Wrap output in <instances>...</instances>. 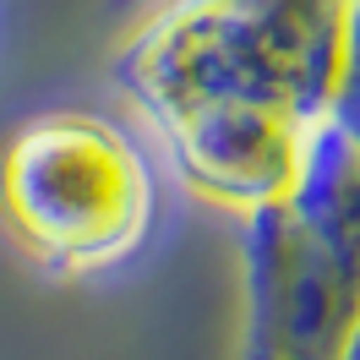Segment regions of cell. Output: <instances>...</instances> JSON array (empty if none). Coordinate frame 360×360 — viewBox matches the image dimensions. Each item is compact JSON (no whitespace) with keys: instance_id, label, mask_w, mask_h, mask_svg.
Wrapping results in <instances>:
<instances>
[{"instance_id":"1","label":"cell","mask_w":360,"mask_h":360,"mask_svg":"<svg viewBox=\"0 0 360 360\" xmlns=\"http://www.w3.org/2000/svg\"><path fill=\"white\" fill-rule=\"evenodd\" d=\"M360 0H153L115 82L175 180L251 219L290 197L344 115Z\"/></svg>"},{"instance_id":"2","label":"cell","mask_w":360,"mask_h":360,"mask_svg":"<svg viewBox=\"0 0 360 360\" xmlns=\"http://www.w3.org/2000/svg\"><path fill=\"white\" fill-rule=\"evenodd\" d=\"M158 169L131 126L55 104L0 136V235L49 278H98L153 240Z\"/></svg>"},{"instance_id":"3","label":"cell","mask_w":360,"mask_h":360,"mask_svg":"<svg viewBox=\"0 0 360 360\" xmlns=\"http://www.w3.org/2000/svg\"><path fill=\"white\" fill-rule=\"evenodd\" d=\"M240 224V360H349L360 344V136L333 120L300 186Z\"/></svg>"},{"instance_id":"4","label":"cell","mask_w":360,"mask_h":360,"mask_svg":"<svg viewBox=\"0 0 360 360\" xmlns=\"http://www.w3.org/2000/svg\"><path fill=\"white\" fill-rule=\"evenodd\" d=\"M338 120L360 136V11H355V71H349V93H344V115Z\"/></svg>"}]
</instances>
